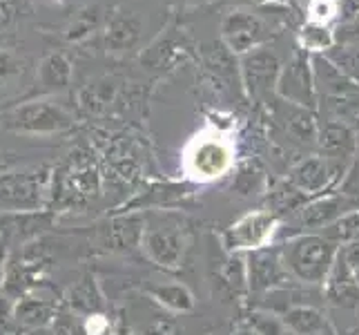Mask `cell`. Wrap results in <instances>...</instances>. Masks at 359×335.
<instances>
[{"label": "cell", "instance_id": "obj_1", "mask_svg": "<svg viewBox=\"0 0 359 335\" xmlns=\"http://www.w3.org/2000/svg\"><path fill=\"white\" fill-rule=\"evenodd\" d=\"M290 277L306 287H324L332 266L339 257V246L324 232L292 235L279 244Z\"/></svg>", "mask_w": 359, "mask_h": 335}, {"label": "cell", "instance_id": "obj_2", "mask_svg": "<svg viewBox=\"0 0 359 335\" xmlns=\"http://www.w3.org/2000/svg\"><path fill=\"white\" fill-rule=\"evenodd\" d=\"M313 74L317 90V110L321 112V119L346 121L357 126L359 83L344 77L324 54H313Z\"/></svg>", "mask_w": 359, "mask_h": 335}, {"label": "cell", "instance_id": "obj_3", "mask_svg": "<svg viewBox=\"0 0 359 335\" xmlns=\"http://www.w3.org/2000/svg\"><path fill=\"white\" fill-rule=\"evenodd\" d=\"M183 175L194 183H212L234 168V145L221 130L208 128L194 134L181 157Z\"/></svg>", "mask_w": 359, "mask_h": 335}, {"label": "cell", "instance_id": "obj_4", "mask_svg": "<svg viewBox=\"0 0 359 335\" xmlns=\"http://www.w3.org/2000/svg\"><path fill=\"white\" fill-rule=\"evenodd\" d=\"M49 185H52V172L47 166L0 172V213H39L47 202Z\"/></svg>", "mask_w": 359, "mask_h": 335}, {"label": "cell", "instance_id": "obj_5", "mask_svg": "<svg viewBox=\"0 0 359 335\" xmlns=\"http://www.w3.org/2000/svg\"><path fill=\"white\" fill-rule=\"evenodd\" d=\"M72 126L69 112L49 98H36V101L16 105L0 114V128L29 134V136H45L63 132Z\"/></svg>", "mask_w": 359, "mask_h": 335}, {"label": "cell", "instance_id": "obj_6", "mask_svg": "<svg viewBox=\"0 0 359 335\" xmlns=\"http://www.w3.org/2000/svg\"><path fill=\"white\" fill-rule=\"evenodd\" d=\"M281 217L277 213H272L268 208L250 210V213L241 215L234 223L221 232V248L226 251V255L241 253L248 255L259 248L272 246V239L279 232Z\"/></svg>", "mask_w": 359, "mask_h": 335}, {"label": "cell", "instance_id": "obj_7", "mask_svg": "<svg viewBox=\"0 0 359 335\" xmlns=\"http://www.w3.org/2000/svg\"><path fill=\"white\" fill-rule=\"evenodd\" d=\"M281 70V58L275 49H270V45L257 47L252 52L239 56V77L248 98L259 105H270V101L277 98Z\"/></svg>", "mask_w": 359, "mask_h": 335}, {"label": "cell", "instance_id": "obj_8", "mask_svg": "<svg viewBox=\"0 0 359 335\" xmlns=\"http://www.w3.org/2000/svg\"><path fill=\"white\" fill-rule=\"evenodd\" d=\"M275 29L272 25L252 9H230L228 14L221 18V43H224L234 56H243L252 52L257 47L268 45L275 39Z\"/></svg>", "mask_w": 359, "mask_h": 335}, {"label": "cell", "instance_id": "obj_9", "mask_svg": "<svg viewBox=\"0 0 359 335\" xmlns=\"http://www.w3.org/2000/svg\"><path fill=\"white\" fill-rule=\"evenodd\" d=\"M277 96L297 107L317 112V90L313 74V54L297 47L294 54L283 63L277 83Z\"/></svg>", "mask_w": 359, "mask_h": 335}, {"label": "cell", "instance_id": "obj_10", "mask_svg": "<svg viewBox=\"0 0 359 335\" xmlns=\"http://www.w3.org/2000/svg\"><path fill=\"white\" fill-rule=\"evenodd\" d=\"M346 175L321 155H308L288 168L286 181L302 190L308 199H315L330 190H337Z\"/></svg>", "mask_w": 359, "mask_h": 335}, {"label": "cell", "instance_id": "obj_11", "mask_svg": "<svg viewBox=\"0 0 359 335\" xmlns=\"http://www.w3.org/2000/svg\"><path fill=\"white\" fill-rule=\"evenodd\" d=\"M248 264V293L250 295H266L275 289L288 287L294 280L283 264L279 246H266L245 255Z\"/></svg>", "mask_w": 359, "mask_h": 335}, {"label": "cell", "instance_id": "obj_12", "mask_svg": "<svg viewBox=\"0 0 359 335\" xmlns=\"http://www.w3.org/2000/svg\"><path fill=\"white\" fill-rule=\"evenodd\" d=\"M319 155L326 157L332 166L341 170L344 175L348 172L353 159L359 150V134L357 126L346 121L319 119V136H317Z\"/></svg>", "mask_w": 359, "mask_h": 335}, {"label": "cell", "instance_id": "obj_13", "mask_svg": "<svg viewBox=\"0 0 359 335\" xmlns=\"http://www.w3.org/2000/svg\"><path fill=\"white\" fill-rule=\"evenodd\" d=\"M359 210V199L348 197L339 190H330L321 197L308 202L304 208L294 213L297 226L304 228V232H324L328 226H332L344 215Z\"/></svg>", "mask_w": 359, "mask_h": 335}, {"label": "cell", "instance_id": "obj_14", "mask_svg": "<svg viewBox=\"0 0 359 335\" xmlns=\"http://www.w3.org/2000/svg\"><path fill=\"white\" fill-rule=\"evenodd\" d=\"M185 248H188V239L177 226H145L141 251L158 268L179 270L185 257Z\"/></svg>", "mask_w": 359, "mask_h": 335}, {"label": "cell", "instance_id": "obj_15", "mask_svg": "<svg viewBox=\"0 0 359 335\" xmlns=\"http://www.w3.org/2000/svg\"><path fill=\"white\" fill-rule=\"evenodd\" d=\"M190 49L192 45L188 41V34H185L179 25H168V27L143 49L139 60H141V65L150 72H168L175 67L179 60L188 56Z\"/></svg>", "mask_w": 359, "mask_h": 335}, {"label": "cell", "instance_id": "obj_16", "mask_svg": "<svg viewBox=\"0 0 359 335\" xmlns=\"http://www.w3.org/2000/svg\"><path fill=\"white\" fill-rule=\"evenodd\" d=\"M145 34V20L136 11H114L107 18L103 43L109 54H126L130 49H136L143 41Z\"/></svg>", "mask_w": 359, "mask_h": 335}, {"label": "cell", "instance_id": "obj_17", "mask_svg": "<svg viewBox=\"0 0 359 335\" xmlns=\"http://www.w3.org/2000/svg\"><path fill=\"white\" fill-rule=\"evenodd\" d=\"M321 289H324L326 302L332 306H339V308H357L359 306V282L355 277V270L346 264L341 253Z\"/></svg>", "mask_w": 359, "mask_h": 335}, {"label": "cell", "instance_id": "obj_18", "mask_svg": "<svg viewBox=\"0 0 359 335\" xmlns=\"http://www.w3.org/2000/svg\"><path fill=\"white\" fill-rule=\"evenodd\" d=\"M65 304L81 317L105 315L107 311V302L101 291V284H98L96 275H92V272H88V275H83L79 282L72 284L65 295Z\"/></svg>", "mask_w": 359, "mask_h": 335}, {"label": "cell", "instance_id": "obj_19", "mask_svg": "<svg viewBox=\"0 0 359 335\" xmlns=\"http://www.w3.org/2000/svg\"><path fill=\"white\" fill-rule=\"evenodd\" d=\"M145 232V219L136 213L118 215L109 221L105 228V246L109 251H130L134 246H141Z\"/></svg>", "mask_w": 359, "mask_h": 335}, {"label": "cell", "instance_id": "obj_20", "mask_svg": "<svg viewBox=\"0 0 359 335\" xmlns=\"http://www.w3.org/2000/svg\"><path fill=\"white\" fill-rule=\"evenodd\" d=\"M281 320L290 335H330L332 333L326 313L313 304L294 306L290 311L283 313Z\"/></svg>", "mask_w": 359, "mask_h": 335}, {"label": "cell", "instance_id": "obj_21", "mask_svg": "<svg viewBox=\"0 0 359 335\" xmlns=\"http://www.w3.org/2000/svg\"><path fill=\"white\" fill-rule=\"evenodd\" d=\"M36 83H39L41 94H54L63 92L72 83V63L67 56L60 52H52L43 56L39 63V72H36Z\"/></svg>", "mask_w": 359, "mask_h": 335}, {"label": "cell", "instance_id": "obj_22", "mask_svg": "<svg viewBox=\"0 0 359 335\" xmlns=\"http://www.w3.org/2000/svg\"><path fill=\"white\" fill-rule=\"evenodd\" d=\"M145 293L150 295V300H154L158 306H163L170 313H190L196 304L194 293L183 282L152 284V287L145 289Z\"/></svg>", "mask_w": 359, "mask_h": 335}, {"label": "cell", "instance_id": "obj_23", "mask_svg": "<svg viewBox=\"0 0 359 335\" xmlns=\"http://www.w3.org/2000/svg\"><path fill=\"white\" fill-rule=\"evenodd\" d=\"M58 311V306L52 300L34 295H22L14 306V322L25 329H43L52 324V320Z\"/></svg>", "mask_w": 359, "mask_h": 335}, {"label": "cell", "instance_id": "obj_24", "mask_svg": "<svg viewBox=\"0 0 359 335\" xmlns=\"http://www.w3.org/2000/svg\"><path fill=\"white\" fill-rule=\"evenodd\" d=\"M335 43H337L335 27H330V25L306 20L299 27V32H297V47L308 54H324Z\"/></svg>", "mask_w": 359, "mask_h": 335}, {"label": "cell", "instance_id": "obj_25", "mask_svg": "<svg viewBox=\"0 0 359 335\" xmlns=\"http://www.w3.org/2000/svg\"><path fill=\"white\" fill-rule=\"evenodd\" d=\"M116 83L109 81V79H98L90 85H85L79 94V105L90 112V114H98L103 112L105 107H109V103L114 101L116 96Z\"/></svg>", "mask_w": 359, "mask_h": 335}, {"label": "cell", "instance_id": "obj_26", "mask_svg": "<svg viewBox=\"0 0 359 335\" xmlns=\"http://www.w3.org/2000/svg\"><path fill=\"white\" fill-rule=\"evenodd\" d=\"M324 56L335 65L344 77L359 83V41H346V43H335Z\"/></svg>", "mask_w": 359, "mask_h": 335}, {"label": "cell", "instance_id": "obj_27", "mask_svg": "<svg viewBox=\"0 0 359 335\" xmlns=\"http://www.w3.org/2000/svg\"><path fill=\"white\" fill-rule=\"evenodd\" d=\"M221 282L224 287L234 293V295H245L248 293V264H245V255L234 253L226 255V262L221 264Z\"/></svg>", "mask_w": 359, "mask_h": 335}, {"label": "cell", "instance_id": "obj_28", "mask_svg": "<svg viewBox=\"0 0 359 335\" xmlns=\"http://www.w3.org/2000/svg\"><path fill=\"white\" fill-rule=\"evenodd\" d=\"M241 322L250 327L257 335H288L286 324H283L281 315L268 311V308L252 306L250 311L243 315Z\"/></svg>", "mask_w": 359, "mask_h": 335}, {"label": "cell", "instance_id": "obj_29", "mask_svg": "<svg viewBox=\"0 0 359 335\" xmlns=\"http://www.w3.org/2000/svg\"><path fill=\"white\" fill-rule=\"evenodd\" d=\"M324 235L328 239L335 242L339 248L341 246H351L359 242V210H353V213L344 215L341 219H337L332 226H328L324 230Z\"/></svg>", "mask_w": 359, "mask_h": 335}, {"label": "cell", "instance_id": "obj_30", "mask_svg": "<svg viewBox=\"0 0 359 335\" xmlns=\"http://www.w3.org/2000/svg\"><path fill=\"white\" fill-rule=\"evenodd\" d=\"M264 179H266V175H264V168L259 166V161H248V164H241L237 168L232 188L237 190L241 197H250L262 188Z\"/></svg>", "mask_w": 359, "mask_h": 335}, {"label": "cell", "instance_id": "obj_31", "mask_svg": "<svg viewBox=\"0 0 359 335\" xmlns=\"http://www.w3.org/2000/svg\"><path fill=\"white\" fill-rule=\"evenodd\" d=\"M98 22H101V9H98V7H88V9H83L81 14L67 25L65 39H67L69 43H79V41H83V39H88V36L98 27Z\"/></svg>", "mask_w": 359, "mask_h": 335}, {"label": "cell", "instance_id": "obj_32", "mask_svg": "<svg viewBox=\"0 0 359 335\" xmlns=\"http://www.w3.org/2000/svg\"><path fill=\"white\" fill-rule=\"evenodd\" d=\"M49 327H52V335H90L88 324H85V317L74 313L67 304L58 306V311Z\"/></svg>", "mask_w": 359, "mask_h": 335}, {"label": "cell", "instance_id": "obj_33", "mask_svg": "<svg viewBox=\"0 0 359 335\" xmlns=\"http://www.w3.org/2000/svg\"><path fill=\"white\" fill-rule=\"evenodd\" d=\"M339 0H308L306 3V20H313L319 25H330L337 22L339 25Z\"/></svg>", "mask_w": 359, "mask_h": 335}, {"label": "cell", "instance_id": "obj_34", "mask_svg": "<svg viewBox=\"0 0 359 335\" xmlns=\"http://www.w3.org/2000/svg\"><path fill=\"white\" fill-rule=\"evenodd\" d=\"M22 67H20V60L18 56H14L11 52H5V49H0V79H9L14 77V74H20Z\"/></svg>", "mask_w": 359, "mask_h": 335}, {"label": "cell", "instance_id": "obj_35", "mask_svg": "<svg viewBox=\"0 0 359 335\" xmlns=\"http://www.w3.org/2000/svg\"><path fill=\"white\" fill-rule=\"evenodd\" d=\"M335 39H337V43L359 41V16H355L348 22H339L335 27Z\"/></svg>", "mask_w": 359, "mask_h": 335}, {"label": "cell", "instance_id": "obj_36", "mask_svg": "<svg viewBox=\"0 0 359 335\" xmlns=\"http://www.w3.org/2000/svg\"><path fill=\"white\" fill-rule=\"evenodd\" d=\"M145 335H179V324L170 317H158V320L150 322Z\"/></svg>", "mask_w": 359, "mask_h": 335}, {"label": "cell", "instance_id": "obj_37", "mask_svg": "<svg viewBox=\"0 0 359 335\" xmlns=\"http://www.w3.org/2000/svg\"><path fill=\"white\" fill-rule=\"evenodd\" d=\"M339 9H341L339 22H348L355 16H359V0H339Z\"/></svg>", "mask_w": 359, "mask_h": 335}, {"label": "cell", "instance_id": "obj_38", "mask_svg": "<svg viewBox=\"0 0 359 335\" xmlns=\"http://www.w3.org/2000/svg\"><path fill=\"white\" fill-rule=\"evenodd\" d=\"M14 9H16V0H0V25H7L14 18Z\"/></svg>", "mask_w": 359, "mask_h": 335}, {"label": "cell", "instance_id": "obj_39", "mask_svg": "<svg viewBox=\"0 0 359 335\" xmlns=\"http://www.w3.org/2000/svg\"><path fill=\"white\" fill-rule=\"evenodd\" d=\"M114 335H141L139 331H136L130 322L126 320V315H121L116 320V327H114Z\"/></svg>", "mask_w": 359, "mask_h": 335}, {"label": "cell", "instance_id": "obj_40", "mask_svg": "<svg viewBox=\"0 0 359 335\" xmlns=\"http://www.w3.org/2000/svg\"><path fill=\"white\" fill-rule=\"evenodd\" d=\"M215 3H228V0H215ZM252 3H259V5H292L294 0H252Z\"/></svg>", "mask_w": 359, "mask_h": 335}, {"label": "cell", "instance_id": "obj_41", "mask_svg": "<svg viewBox=\"0 0 359 335\" xmlns=\"http://www.w3.org/2000/svg\"><path fill=\"white\" fill-rule=\"evenodd\" d=\"M234 335H257L250 327H248V324H243V322H241V324L237 327V331H234Z\"/></svg>", "mask_w": 359, "mask_h": 335}, {"label": "cell", "instance_id": "obj_42", "mask_svg": "<svg viewBox=\"0 0 359 335\" xmlns=\"http://www.w3.org/2000/svg\"><path fill=\"white\" fill-rule=\"evenodd\" d=\"M357 130H359V119H357Z\"/></svg>", "mask_w": 359, "mask_h": 335}, {"label": "cell", "instance_id": "obj_43", "mask_svg": "<svg viewBox=\"0 0 359 335\" xmlns=\"http://www.w3.org/2000/svg\"><path fill=\"white\" fill-rule=\"evenodd\" d=\"M330 335H332V333H330Z\"/></svg>", "mask_w": 359, "mask_h": 335}]
</instances>
